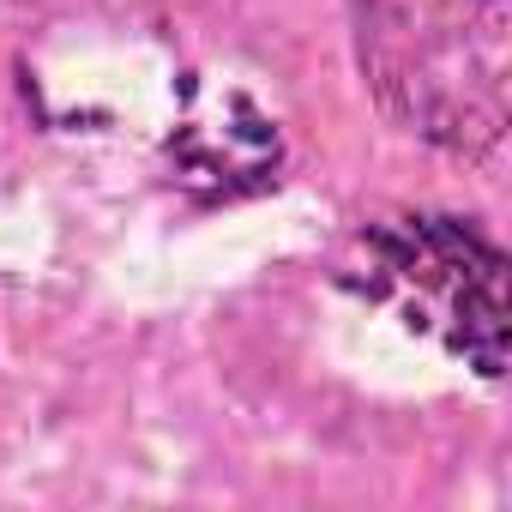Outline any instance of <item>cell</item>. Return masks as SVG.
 Instances as JSON below:
<instances>
[{"instance_id": "1", "label": "cell", "mask_w": 512, "mask_h": 512, "mask_svg": "<svg viewBox=\"0 0 512 512\" xmlns=\"http://www.w3.org/2000/svg\"><path fill=\"white\" fill-rule=\"evenodd\" d=\"M362 85L404 133L482 157L512 115L506 0H344Z\"/></svg>"}, {"instance_id": "2", "label": "cell", "mask_w": 512, "mask_h": 512, "mask_svg": "<svg viewBox=\"0 0 512 512\" xmlns=\"http://www.w3.org/2000/svg\"><path fill=\"white\" fill-rule=\"evenodd\" d=\"M368 290L392 296L410 326L434 332L476 374L506 368V260L458 217H398L368 229Z\"/></svg>"}]
</instances>
